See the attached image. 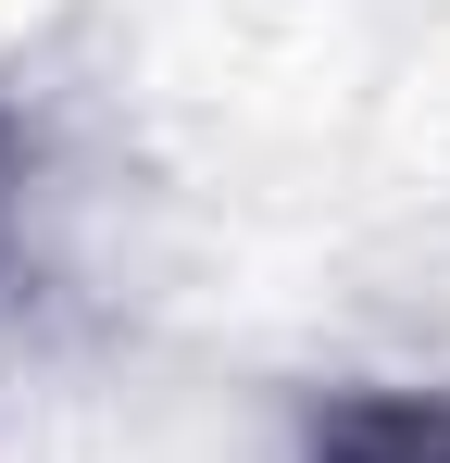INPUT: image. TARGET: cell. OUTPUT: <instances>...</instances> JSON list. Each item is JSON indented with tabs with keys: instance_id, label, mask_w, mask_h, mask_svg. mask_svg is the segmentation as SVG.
I'll use <instances>...</instances> for the list:
<instances>
[{
	"instance_id": "cell-1",
	"label": "cell",
	"mask_w": 450,
	"mask_h": 463,
	"mask_svg": "<svg viewBox=\"0 0 450 463\" xmlns=\"http://www.w3.org/2000/svg\"><path fill=\"white\" fill-rule=\"evenodd\" d=\"M300 463H450V388H351L313 413Z\"/></svg>"
}]
</instances>
